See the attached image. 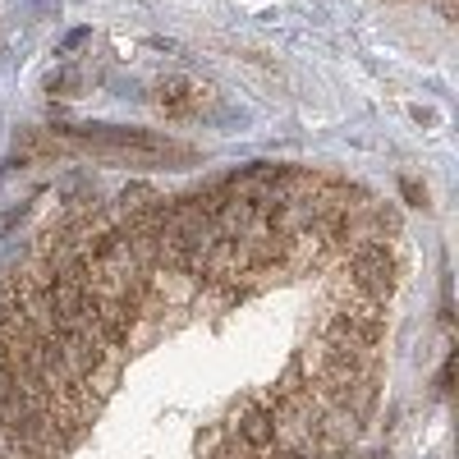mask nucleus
Segmentation results:
<instances>
[{"instance_id": "7ed1b4c3", "label": "nucleus", "mask_w": 459, "mask_h": 459, "mask_svg": "<svg viewBox=\"0 0 459 459\" xmlns=\"http://www.w3.org/2000/svg\"><path fill=\"white\" fill-rule=\"evenodd\" d=\"M156 101H161L165 115H193V110L202 106V88L188 83V78H170V83H161Z\"/></svg>"}, {"instance_id": "39448f33", "label": "nucleus", "mask_w": 459, "mask_h": 459, "mask_svg": "<svg viewBox=\"0 0 459 459\" xmlns=\"http://www.w3.org/2000/svg\"><path fill=\"white\" fill-rule=\"evenodd\" d=\"M400 193H405V202H409V207H423V202H427V193L414 184V179H400Z\"/></svg>"}, {"instance_id": "20e7f679", "label": "nucleus", "mask_w": 459, "mask_h": 459, "mask_svg": "<svg viewBox=\"0 0 459 459\" xmlns=\"http://www.w3.org/2000/svg\"><path fill=\"white\" fill-rule=\"evenodd\" d=\"M83 42H92V28H74V33H65V42L55 46V55H74Z\"/></svg>"}, {"instance_id": "f257e3e1", "label": "nucleus", "mask_w": 459, "mask_h": 459, "mask_svg": "<svg viewBox=\"0 0 459 459\" xmlns=\"http://www.w3.org/2000/svg\"><path fill=\"white\" fill-rule=\"evenodd\" d=\"M349 289L363 303H386L395 289V257L382 243H368V248L349 253Z\"/></svg>"}, {"instance_id": "f03ea898", "label": "nucleus", "mask_w": 459, "mask_h": 459, "mask_svg": "<svg viewBox=\"0 0 459 459\" xmlns=\"http://www.w3.org/2000/svg\"><path fill=\"white\" fill-rule=\"evenodd\" d=\"M74 138H83V142H97V147H133V152H165L170 142L165 138H156V133H147V129H129V124H78V129H69Z\"/></svg>"}]
</instances>
